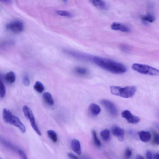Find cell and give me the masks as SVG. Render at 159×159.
Masks as SVG:
<instances>
[{
	"mask_svg": "<svg viewBox=\"0 0 159 159\" xmlns=\"http://www.w3.org/2000/svg\"><path fill=\"white\" fill-rule=\"evenodd\" d=\"M93 60L97 65L102 69L116 74H121L126 72L127 68L123 64L113 60L95 56Z\"/></svg>",
	"mask_w": 159,
	"mask_h": 159,
	"instance_id": "cell-1",
	"label": "cell"
},
{
	"mask_svg": "<svg viewBox=\"0 0 159 159\" xmlns=\"http://www.w3.org/2000/svg\"><path fill=\"white\" fill-rule=\"evenodd\" d=\"M3 118L4 121L6 123L18 127L23 133L26 132V129L25 126L19 119L13 114L8 109L6 108L3 109Z\"/></svg>",
	"mask_w": 159,
	"mask_h": 159,
	"instance_id": "cell-2",
	"label": "cell"
},
{
	"mask_svg": "<svg viewBox=\"0 0 159 159\" xmlns=\"http://www.w3.org/2000/svg\"><path fill=\"white\" fill-rule=\"evenodd\" d=\"M136 90L137 88L135 86H127L124 88L115 86L110 87L112 94L125 98H129L133 97Z\"/></svg>",
	"mask_w": 159,
	"mask_h": 159,
	"instance_id": "cell-3",
	"label": "cell"
},
{
	"mask_svg": "<svg viewBox=\"0 0 159 159\" xmlns=\"http://www.w3.org/2000/svg\"><path fill=\"white\" fill-rule=\"evenodd\" d=\"M132 68L141 74L153 76H159V70L147 65L134 63L132 65Z\"/></svg>",
	"mask_w": 159,
	"mask_h": 159,
	"instance_id": "cell-4",
	"label": "cell"
},
{
	"mask_svg": "<svg viewBox=\"0 0 159 159\" xmlns=\"http://www.w3.org/2000/svg\"><path fill=\"white\" fill-rule=\"evenodd\" d=\"M23 110L25 116L30 121L34 130L38 135L41 136V133L37 125L34 115L31 109L27 106L25 105L23 106Z\"/></svg>",
	"mask_w": 159,
	"mask_h": 159,
	"instance_id": "cell-5",
	"label": "cell"
},
{
	"mask_svg": "<svg viewBox=\"0 0 159 159\" xmlns=\"http://www.w3.org/2000/svg\"><path fill=\"white\" fill-rule=\"evenodd\" d=\"M6 27L8 30L11 32L15 33H19L23 31L24 25L21 21L15 20L8 24Z\"/></svg>",
	"mask_w": 159,
	"mask_h": 159,
	"instance_id": "cell-6",
	"label": "cell"
},
{
	"mask_svg": "<svg viewBox=\"0 0 159 159\" xmlns=\"http://www.w3.org/2000/svg\"><path fill=\"white\" fill-rule=\"evenodd\" d=\"M100 102L111 115L116 116L118 115L117 109L112 102L107 100L104 99L101 100Z\"/></svg>",
	"mask_w": 159,
	"mask_h": 159,
	"instance_id": "cell-7",
	"label": "cell"
},
{
	"mask_svg": "<svg viewBox=\"0 0 159 159\" xmlns=\"http://www.w3.org/2000/svg\"><path fill=\"white\" fill-rule=\"evenodd\" d=\"M65 52L75 58L84 60H93V58L90 55L69 50H65Z\"/></svg>",
	"mask_w": 159,
	"mask_h": 159,
	"instance_id": "cell-8",
	"label": "cell"
},
{
	"mask_svg": "<svg viewBox=\"0 0 159 159\" xmlns=\"http://www.w3.org/2000/svg\"><path fill=\"white\" fill-rule=\"evenodd\" d=\"M122 116L130 123L136 124L140 121V118L134 115L128 110L123 111L122 113Z\"/></svg>",
	"mask_w": 159,
	"mask_h": 159,
	"instance_id": "cell-9",
	"label": "cell"
},
{
	"mask_svg": "<svg viewBox=\"0 0 159 159\" xmlns=\"http://www.w3.org/2000/svg\"><path fill=\"white\" fill-rule=\"evenodd\" d=\"M112 131L113 135L117 137L119 141L123 140L125 135L123 129L117 126H114L113 127Z\"/></svg>",
	"mask_w": 159,
	"mask_h": 159,
	"instance_id": "cell-10",
	"label": "cell"
},
{
	"mask_svg": "<svg viewBox=\"0 0 159 159\" xmlns=\"http://www.w3.org/2000/svg\"><path fill=\"white\" fill-rule=\"evenodd\" d=\"M111 29L114 30L128 33L130 32V28L127 26L120 23H114L111 26Z\"/></svg>",
	"mask_w": 159,
	"mask_h": 159,
	"instance_id": "cell-11",
	"label": "cell"
},
{
	"mask_svg": "<svg viewBox=\"0 0 159 159\" xmlns=\"http://www.w3.org/2000/svg\"><path fill=\"white\" fill-rule=\"evenodd\" d=\"M71 147L73 150L78 155H81L82 150L80 142L77 140L74 139L72 140L71 143Z\"/></svg>",
	"mask_w": 159,
	"mask_h": 159,
	"instance_id": "cell-12",
	"label": "cell"
},
{
	"mask_svg": "<svg viewBox=\"0 0 159 159\" xmlns=\"http://www.w3.org/2000/svg\"><path fill=\"white\" fill-rule=\"evenodd\" d=\"M91 2L96 7L102 10L107 9V6L106 3L103 0H91Z\"/></svg>",
	"mask_w": 159,
	"mask_h": 159,
	"instance_id": "cell-13",
	"label": "cell"
},
{
	"mask_svg": "<svg viewBox=\"0 0 159 159\" xmlns=\"http://www.w3.org/2000/svg\"><path fill=\"white\" fill-rule=\"evenodd\" d=\"M139 134L140 139L143 142H148L151 139V134L148 131H142L139 133Z\"/></svg>",
	"mask_w": 159,
	"mask_h": 159,
	"instance_id": "cell-14",
	"label": "cell"
},
{
	"mask_svg": "<svg viewBox=\"0 0 159 159\" xmlns=\"http://www.w3.org/2000/svg\"><path fill=\"white\" fill-rule=\"evenodd\" d=\"M89 109L92 114L94 115H98L101 111L100 107L94 103H92L90 105Z\"/></svg>",
	"mask_w": 159,
	"mask_h": 159,
	"instance_id": "cell-15",
	"label": "cell"
},
{
	"mask_svg": "<svg viewBox=\"0 0 159 159\" xmlns=\"http://www.w3.org/2000/svg\"><path fill=\"white\" fill-rule=\"evenodd\" d=\"M5 78L7 83L9 84H12L15 81L16 76L13 71H11L8 72L6 75Z\"/></svg>",
	"mask_w": 159,
	"mask_h": 159,
	"instance_id": "cell-16",
	"label": "cell"
},
{
	"mask_svg": "<svg viewBox=\"0 0 159 159\" xmlns=\"http://www.w3.org/2000/svg\"><path fill=\"white\" fill-rule=\"evenodd\" d=\"M43 98L45 102L50 106H53L54 104V101L51 94L48 92L44 94Z\"/></svg>",
	"mask_w": 159,
	"mask_h": 159,
	"instance_id": "cell-17",
	"label": "cell"
},
{
	"mask_svg": "<svg viewBox=\"0 0 159 159\" xmlns=\"http://www.w3.org/2000/svg\"><path fill=\"white\" fill-rule=\"evenodd\" d=\"M101 135L103 140L105 141H108L110 140V132L107 129H105L101 133Z\"/></svg>",
	"mask_w": 159,
	"mask_h": 159,
	"instance_id": "cell-18",
	"label": "cell"
},
{
	"mask_svg": "<svg viewBox=\"0 0 159 159\" xmlns=\"http://www.w3.org/2000/svg\"><path fill=\"white\" fill-rule=\"evenodd\" d=\"M75 71L77 74L80 75H86L88 73V71L87 68L80 67H76Z\"/></svg>",
	"mask_w": 159,
	"mask_h": 159,
	"instance_id": "cell-19",
	"label": "cell"
},
{
	"mask_svg": "<svg viewBox=\"0 0 159 159\" xmlns=\"http://www.w3.org/2000/svg\"><path fill=\"white\" fill-rule=\"evenodd\" d=\"M47 134L53 142L56 143L57 141L58 136L55 131L52 130H49L47 131Z\"/></svg>",
	"mask_w": 159,
	"mask_h": 159,
	"instance_id": "cell-20",
	"label": "cell"
},
{
	"mask_svg": "<svg viewBox=\"0 0 159 159\" xmlns=\"http://www.w3.org/2000/svg\"><path fill=\"white\" fill-rule=\"evenodd\" d=\"M34 88V89L39 93L42 92L44 90L43 85L39 81H37L36 83Z\"/></svg>",
	"mask_w": 159,
	"mask_h": 159,
	"instance_id": "cell-21",
	"label": "cell"
},
{
	"mask_svg": "<svg viewBox=\"0 0 159 159\" xmlns=\"http://www.w3.org/2000/svg\"><path fill=\"white\" fill-rule=\"evenodd\" d=\"M92 133L93 141L96 145L99 147L101 146V142L98 138L95 131L93 130L92 131Z\"/></svg>",
	"mask_w": 159,
	"mask_h": 159,
	"instance_id": "cell-22",
	"label": "cell"
},
{
	"mask_svg": "<svg viewBox=\"0 0 159 159\" xmlns=\"http://www.w3.org/2000/svg\"><path fill=\"white\" fill-rule=\"evenodd\" d=\"M141 18L143 20L148 21L150 23H153L155 20L154 17L150 14H148L146 15L141 16Z\"/></svg>",
	"mask_w": 159,
	"mask_h": 159,
	"instance_id": "cell-23",
	"label": "cell"
},
{
	"mask_svg": "<svg viewBox=\"0 0 159 159\" xmlns=\"http://www.w3.org/2000/svg\"><path fill=\"white\" fill-rule=\"evenodd\" d=\"M57 14L62 16L71 17L72 16L71 14L69 12L65 11H58L56 12Z\"/></svg>",
	"mask_w": 159,
	"mask_h": 159,
	"instance_id": "cell-24",
	"label": "cell"
},
{
	"mask_svg": "<svg viewBox=\"0 0 159 159\" xmlns=\"http://www.w3.org/2000/svg\"><path fill=\"white\" fill-rule=\"evenodd\" d=\"M6 94V89L5 86L2 81L0 83V96L1 98L4 97Z\"/></svg>",
	"mask_w": 159,
	"mask_h": 159,
	"instance_id": "cell-25",
	"label": "cell"
},
{
	"mask_svg": "<svg viewBox=\"0 0 159 159\" xmlns=\"http://www.w3.org/2000/svg\"><path fill=\"white\" fill-rule=\"evenodd\" d=\"M153 142L157 145H159V134L157 133L154 132L153 133Z\"/></svg>",
	"mask_w": 159,
	"mask_h": 159,
	"instance_id": "cell-26",
	"label": "cell"
},
{
	"mask_svg": "<svg viewBox=\"0 0 159 159\" xmlns=\"http://www.w3.org/2000/svg\"><path fill=\"white\" fill-rule=\"evenodd\" d=\"M132 151L129 148H127L125 150V156L127 158H129L131 156Z\"/></svg>",
	"mask_w": 159,
	"mask_h": 159,
	"instance_id": "cell-27",
	"label": "cell"
},
{
	"mask_svg": "<svg viewBox=\"0 0 159 159\" xmlns=\"http://www.w3.org/2000/svg\"><path fill=\"white\" fill-rule=\"evenodd\" d=\"M23 83L26 86H29L30 84V82L29 78L27 76H25L23 78Z\"/></svg>",
	"mask_w": 159,
	"mask_h": 159,
	"instance_id": "cell-28",
	"label": "cell"
},
{
	"mask_svg": "<svg viewBox=\"0 0 159 159\" xmlns=\"http://www.w3.org/2000/svg\"><path fill=\"white\" fill-rule=\"evenodd\" d=\"M19 153L20 157L22 159H27V156L25 152L22 150H19Z\"/></svg>",
	"mask_w": 159,
	"mask_h": 159,
	"instance_id": "cell-29",
	"label": "cell"
},
{
	"mask_svg": "<svg viewBox=\"0 0 159 159\" xmlns=\"http://www.w3.org/2000/svg\"><path fill=\"white\" fill-rule=\"evenodd\" d=\"M146 157L148 159H152L153 158V155L152 152L150 150H148L146 153Z\"/></svg>",
	"mask_w": 159,
	"mask_h": 159,
	"instance_id": "cell-30",
	"label": "cell"
},
{
	"mask_svg": "<svg viewBox=\"0 0 159 159\" xmlns=\"http://www.w3.org/2000/svg\"><path fill=\"white\" fill-rule=\"evenodd\" d=\"M67 155L70 158L72 159H78V158L73 153H67Z\"/></svg>",
	"mask_w": 159,
	"mask_h": 159,
	"instance_id": "cell-31",
	"label": "cell"
},
{
	"mask_svg": "<svg viewBox=\"0 0 159 159\" xmlns=\"http://www.w3.org/2000/svg\"><path fill=\"white\" fill-rule=\"evenodd\" d=\"M121 49L123 51L127 52L128 51V48L125 45H122L121 46Z\"/></svg>",
	"mask_w": 159,
	"mask_h": 159,
	"instance_id": "cell-32",
	"label": "cell"
},
{
	"mask_svg": "<svg viewBox=\"0 0 159 159\" xmlns=\"http://www.w3.org/2000/svg\"><path fill=\"white\" fill-rule=\"evenodd\" d=\"M153 158L155 159H159V153H157L154 155Z\"/></svg>",
	"mask_w": 159,
	"mask_h": 159,
	"instance_id": "cell-33",
	"label": "cell"
},
{
	"mask_svg": "<svg viewBox=\"0 0 159 159\" xmlns=\"http://www.w3.org/2000/svg\"><path fill=\"white\" fill-rule=\"evenodd\" d=\"M136 159H144V158L141 155H137L136 156Z\"/></svg>",
	"mask_w": 159,
	"mask_h": 159,
	"instance_id": "cell-34",
	"label": "cell"
},
{
	"mask_svg": "<svg viewBox=\"0 0 159 159\" xmlns=\"http://www.w3.org/2000/svg\"><path fill=\"white\" fill-rule=\"evenodd\" d=\"M1 1L2 2L6 3H8L10 2V0H1Z\"/></svg>",
	"mask_w": 159,
	"mask_h": 159,
	"instance_id": "cell-35",
	"label": "cell"
},
{
	"mask_svg": "<svg viewBox=\"0 0 159 159\" xmlns=\"http://www.w3.org/2000/svg\"><path fill=\"white\" fill-rule=\"evenodd\" d=\"M156 126L157 128L159 129V123L157 124H156Z\"/></svg>",
	"mask_w": 159,
	"mask_h": 159,
	"instance_id": "cell-36",
	"label": "cell"
},
{
	"mask_svg": "<svg viewBox=\"0 0 159 159\" xmlns=\"http://www.w3.org/2000/svg\"><path fill=\"white\" fill-rule=\"evenodd\" d=\"M62 1L64 2H66L67 1V0H62Z\"/></svg>",
	"mask_w": 159,
	"mask_h": 159,
	"instance_id": "cell-37",
	"label": "cell"
}]
</instances>
